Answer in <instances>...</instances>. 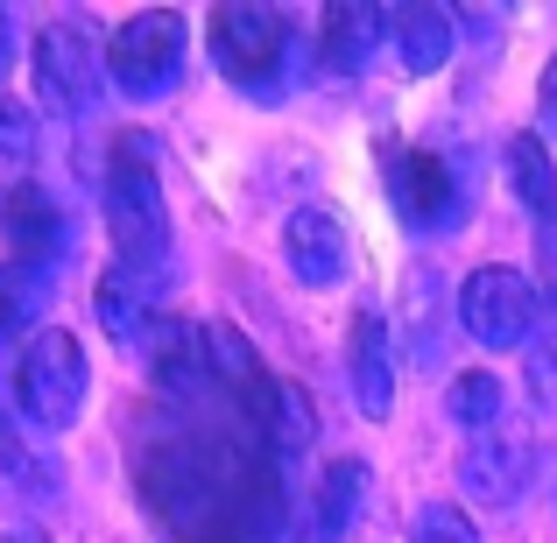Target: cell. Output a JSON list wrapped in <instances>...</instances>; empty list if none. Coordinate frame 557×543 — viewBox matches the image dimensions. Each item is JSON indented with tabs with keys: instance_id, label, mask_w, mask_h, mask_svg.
<instances>
[{
	"instance_id": "25",
	"label": "cell",
	"mask_w": 557,
	"mask_h": 543,
	"mask_svg": "<svg viewBox=\"0 0 557 543\" xmlns=\"http://www.w3.org/2000/svg\"><path fill=\"white\" fill-rule=\"evenodd\" d=\"M544 121L557 127V57H550V71H544Z\"/></svg>"
},
{
	"instance_id": "5",
	"label": "cell",
	"mask_w": 557,
	"mask_h": 543,
	"mask_svg": "<svg viewBox=\"0 0 557 543\" xmlns=\"http://www.w3.org/2000/svg\"><path fill=\"white\" fill-rule=\"evenodd\" d=\"M184 71V14L149 8L135 22H121V36L107 42V78L127 99H163Z\"/></svg>"
},
{
	"instance_id": "19",
	"label": "cell",
	"mask_w": 557,
	"mask_h": 543,
	"mask_svg": "<svg viewBox=\"0 0 557 543\" xmlns=\"http://www.w3.org/2000/svg\"><path fill=\"white\" fill-rule=\"evenodd\" d=\"M445 403H451V417H459V423H473V431H494V417H502V381L473 367V374L451 381Z\"/></svg>"
},
{
	"instance_id": "16",
	"label": "cell",
	"mask_w": 557,
	"mask_h": 543,
	"mask_svg": "<svg viewBox=\"0 0 557 543\" xmlns=\"http://www.w3.org/2000/svg\"><path fill=\"white\" fill-rule=\"evenodd\" d=\"M381 36H388V14L368 8V0H339V8L325 14V42H318V57H325V71H360L374 57Z\"/></svg>"
},
{
	"instance_id": "11",
	"label": "cell",
	"mask_w": 557,
	"mask_h": 543,
	"mask_svg": "<svg viewBox=\"0 0 557 543\" xmlns=\"http://www.w3.org/2000/svg\"><path fill=\"white\" fill-rule=\"evenodd\" d=\"M8 247H14V261H22V269H36V275L71 247L64 212H57V205L42 198L36 184H14V190H8Z\"/></svg>"
},
{
	"instance_id": "8",
	"label": "cell",
	"mask_w": 557,
	"mask_h": 543,
	"mask_svg": "<svg viewBox=\"0 0 557 543\" xmlns=\"http://www.w3.org/2000/svg\"><path fill=\"white\" fill-rule=\"evenodd\" d=\"M388 198L409 226H445L459 212V184H451V170L431 149H403V156L388 149Z\"/></svg>"
},
{
	"instance_id": "13",
	"label": "cell",
	"mask_w": 557,
	"mask_h": 543,
	"mask_svg": "<svg viewBox=\"0 0 557 543\" xmlns=\"http://www.w3.org/2000/svg\"><path fill=\"white\" fill-rule=\"evenodd\" d=\"M149 374L163 395H205L212 388V360H205V332L198 325H170V318H156L149 332Z\"/></svg>"
},
{
	"instance_id": "26",
	"label": "cell",
	"mask_w": 557,
	"mask_h": 543,
	"mask_svg": "<svg viewBox=\"0 0 557 543\" xmlns=\"http://www.w3.org/2000/svg\"><path fill=\"white\" fill-rule=\"evenodd\" d=\"M0 543H50V536H42V530H8Z\"/></svg>"
},
{
	"instance_id": "2",
	"label": "cell",
	"mask_w": 557,
	"mask_h": 543,
	"mask_svg": "<svg viewBox=\"0 0 557 543\" xmlns=\"http://www.w3.org/2000/svg\"><path fill=\"white\" fill-rule=\"evenodd\" d=\"M85 381H92V367L71 332H28L22 360H14V409L36 431H64L85 409Z\"/></svg>"
},
{
	"instance_id": "22",
	"label": "cell",
	"mask_w": 557,
	"mask_h": 543,
	"mask_svg": "<svg viewBox=\"0 0 557 543\" xmlns=\"http://www.w3.org/2000/svg\"><path fill=\"white\" fill-rule=\"evenodd\" d=\"M0 473H8L14 488H28V494H50V473H42V459L22 445V431H14L8 417H0Z\"/></svg>"
},
{
	"instance_id": "12",
	"label": "cell",
	"mask_w": 557,
	"mask_h": 543,
	"mask_svg": "<svg viewBox=\"0 0 557 543\" xmlns=\"http://www.w3.org/2000/svg\"><path fill=\"white\" fill-rule=\"evenodd\" d=\"M346 367H354V395H360V417H388L395 409V346H388V325L374 311L354 318V340H346Z\"/></svg>"
},
{
	"instance_id": "20",
	"label": "cell",
	"mask_w": 557,
	"mask_h": 543,
	"mask_svg": "<svg viewBox=\"0 0 557 543\" xmlns=\"http://www.w3.org/2000/svg\"><path fill=\"white\" fill-rule=\"evenodd\" d=\"M36 163V113L0 99V170H28Z\"/></svg>"
},
{
	"instance_id": "14",
	"label": "cell",
	"mask_w": 557,
	"mask_h": 543,
	"mask_svg": "<svg viewBox=\"0 0 557 543\" xmlns=\"http://www.w3.org/2000/svg\"><path fill=\"white\" fill-rule=\"evenodd\" d=\"M388 42H395V64L409 78H423V71H437L451 57V14L431 8V0H403L388 14Z\"/></svg>"
},
{
	"instance_id": "18",
	"label": "cell",
	"mask_w": 557,
	"mask_h": 543,
	"mask_svg": "<svg viewBox=\"0 0 557 543\" xmlns=\"http://www.w3.org/2000/svg\"><path fill=\"white\" fill-rule=\"evenodd\" d=\"M42 311V275L22 261H0V340H22Z\"/></svg>"
},
{
	"instance_id": "9",
	"label": "cell",
	"mask_w": 557,
	"mask_h": 543,
	"mask_svg": "<svg viewBox=\"0 0 557 543\" xmlns=\"http://www.w3.org/2000/svg\"><path fill=\"white\" fill-rule=\"evenodd\" d=\"M283 255H289V275H297V283L332 289V283L346 275V219L325 212V205H304V212H289Z\"/></svg>"
},
{
	"instance_id": "27",
	"label": "cell",
	"mask_w": 557,
	"mask_h": 543,
	"mask_svg": "<svg viewBox=\"0 0 557 543\" xmlns=\"http://www.w3.org/2000/svg\"><path fill=\"white\" fill-rule=\"evenodd\" d=\"M8 42L14 36H8V8H0V71H8Z\"/></svg>"
},
{
	"instance_id": "1",
	"label": "cell",
	"mask_w": 557,
	"mask_h": 543,
	"mask_svg": "<svg viewBox=\"0 0 557 543\" xmlns=\"http://www.w3.org/2000/svg\"><path fill=\"white\" fill-rule=\"evenodd\" d=\"M212 57L240 92H283L289 57H297V22L261 0H226L212 8Z\"/></svg>"
},
{
	"instance_id": "7",
	"label": "cell",
	"mask_w": 557,
	"mask_h": 543,
	"mask_svg": "<svg viewBox=\"0 0 557 543\" xmlns=\"http://www.w3.org/2000/svg\"><path fill=\"white\" fill-rule=\"evenodd\" d=\"M360 502H368V466L360 459H339L318 473V488L304 494V508L289 516V543H346Z\"/></svg>"
},
{
	"instance_id": "10",
	"label": "cell",
	"mask_w": 557,
	"mask_h": 543,
	"mask_svg": "<svg viewBox=\"0 0 557 543\" xmlns=\"http://www.w3.org/2000/svg\"><path fill=\"white\" fill-rule=\"evenodd\" d=\"M522 480H530V437H508V431H480V445L466 452L459 466V488L466 502L480 508H502L522 494Z\"/></svg>"
},
{
	"instance_id": "17",
	"label": "cell",
	"mask_w": 557,
	"mask_h": 543,
	"mask_svg": "<svg viewBox=\"0 0 557 543\" xmlns=\"http://www.w3.org/2000/svg\"><path fill=\"white\" fill-rule=\"evenodd\" d=\"M508 184H516V198L530 205V212H557V170H550V149L536 135H516L508 141Z\"/></svg>"
},
{
	"instance_id": "21",
	"label": "cell",
	"mask_w": 557,
	"mask_h": 543,
	"mask_svg": "<svg viewBox=\"0 0 557 543\" xmlns=\"http://www.w3.org/2000/svg\"><path fill=\"white\" fill-rule=\"evenodd\" d=\"M409 543H480V530L466 522V508L431 502V508H417V522H409Z\"/></svg>"
},
{
	"instance_id": "24",
	"label": "cell",
	"mask_w": 557,
	"mask_h": 543,
	"mask_svg": "<svg viewBox=\"0 0 557 543\" xmlns=\"http://www.w3.org/2000/svg\"><path fill=\"white\" fill-rule=\"evenodd\" d=\"M530 381L544 403H557V332H544V340L530 346Z\"/></svg>"
},
{
	"instance_id": "15",
	"label": "cell",
	"mask_w": 557,
	"mask_h": 543,
	"mask_svg": "<svg viewBox=\"0 0 557 543\" xmlns=\"http://www.w3.org/2000/svg\"><path fill=\"white\" fill-rule=\"evenodd\" d=\"M92 304H99V325H107L121 346H149V332H156V283H149V275L107 269Z\"/></svg>"
},
{
	"instance_id": "23",
	"label": "cell",
	"mask_w": 557,
	"mask_h": 543,
	"mask_svg": "<svg viewBox=\"0 0 557 543\" xmlns=\"http://www.w3.org/2000/svg\"><path fill=\"white\" fill-rule=\"evenodd\" d=\"M536 297H544V311L557 318V212L536 226Z\"/></svg>"
},
{
	"instance_id": "4",
	"label": "cell",
	"mask_w": 557,
	"mask_h": 543,
	"mask_svg": "<svg viewBox=\"0 0 557 543\" xmlns=\"http://www.w3.org/2000/svg\"><path fill=\"white\" fill-rule=\"evenodd\" d=\"M544 297H536L530 275L516 269H473L459 289V325L466 340H480L487 354H530L536 346V325H544Z\"/></svg>"
},
{
	"instance_id": "6",
	"label": "cell",
	"mask_w": 557,
	"mask_h": 543,
	"mask_svg": "<svg viewBox=\"0 0 557 543\" xmlns=\"http://www.w3.org/2000/svg\"><path fill=\"white\" fill-rule=\"evenodd\" d=\"M36 99L64 121L99 107V57H92V36L78 22H42L36 28Z\"/></svg>"
},
{
	"instance_id": "3",
	"label": "cell",
	"mask_w": 557,
	"mask_h": 543,
	"mask_svg": "<svg viewBox=\"0 0 557 543\" xmlns=\"http://www.w3.org/2000/svg\"><path fill=\"white\" fill-rule=\"evenodd\" d=\"M107 233H113V269L127 275H163L170 261V212H163V184L149 163H113L107 177Z\"/></svg>"
}]
</instances>
